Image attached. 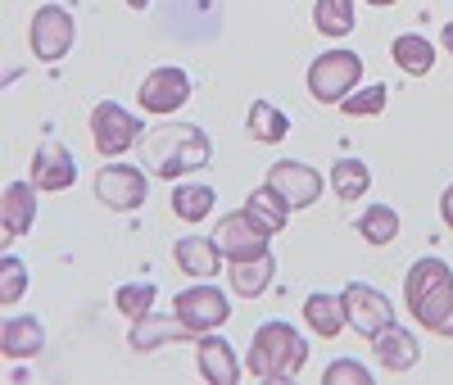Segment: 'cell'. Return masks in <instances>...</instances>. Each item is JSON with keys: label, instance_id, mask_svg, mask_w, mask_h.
I'll return each instance as SVG.
<instances>
[{"label": "cell", "instance_id": "1f68e13d", "mask_svg": "<svg viewBox=\"0 0 453 385\" xmlns=\"http://www.w3.org/2000/svg\"><path fill=\"white\" fill-rule=\"evenodd\" d=\"M322 385H372V372L358 367L354 358H335V363L322 372Z\"/></svg>", "mask_w": 453, "mask_h": 385}, {"label": "cell", "instance_id": "f546056e", "mask_svg": "<svg viewBox=\"0 0 453 385\" xmlns=\"http://www.w3.org/2000/svg\"><path fill=\"white\" fill-rule=\"evenodd\" d=\"M340 104H345L349 119H372V113H381V109H386V87H381V82H372V87H354Z\"/></svg>", "mask_w": 453, "mask_h": 385}, {"label": "cell", "instance_id": "5bb4252c", "mask_svg": "<svg viewBox=\"0 0 453 385\" xmlns=\"http://www.w3.org/2000/svg\"><path fill=\"white\" fill-rule=\"evenodd\" d=\"M226 277H232V290H236L241 299H258L263 290L273 286V277H277V258H273V250L232 258V263H226Z\"/></svg>", "mask_w": 453, "mask_h": 385}, {"label": "cell", "instance_id": "d4e9b609", "mask_svg": "<svg viewBox=\"0 0 453 385\" xmlns=\"http://www.w3.org/2000/svg\"><path fill=\"white\" fill-rule=\"evenodd\" d=\"M245 213H250V218H254L263 231H268V236H277V231L286 227V213H290V209L281 204V196H277V190H273L268 181H263V186L254 190V196L245 200Z\"/></svg>", "mask_w": 453, "mask_h": 385}, {"label": "cell", "instance_id": "277c9868", "mask_svg": "<svg viewBox=\"0 0 453 385\" xmlns=\"http://www.w3.org/2000/svg\"><path fill=\"white\" fill-rule=\"evenodd\" d=\"M354 87H363V59L354 50H322L309 64V96L318 104H340Z\"/></svg>", "mask_w": 453, "mask_h": 385}, {"label": "cell", "instance_id": "4fadbf2b", "mask_svg": "<svg viewBox=\"0 0 453 385\" xmlns=\"http://www.w3.org/2000/svg\"><path fill=\"white\" fill-rule=\"evenodd\" d=\"M73 181H78V164H73V154L59 141L36 145V154H32V186H42V190H68Z\"/></svg>", "mask_w": 453, "mask_h": 385}, {"label": "cell", "instance_id": "9a60e30c", "mask_svg": "<svg viewBox=\"0 0 453 385\" xmlns=\"http://www.w3.org/2000/svg\"><path fill=\"white\" fill-rule=\"evenodd\" d=\"M196 358H200V376H204L209 385H236V381H241L236 350H232L222 335H213V331H204V335L196 340Z\"/></svg>", "mask_w": 453, "mask_h": 385}, {"label": "cell", "instance_id": "e575fe53", "mask_svg": "<svg viewBox=\"0 0 453 385\" xmlns=\"http://www.w3.org/2000/svg\"><path fill=\"white\" fill-rule=\"evenodd\" d=\"M367 5H376V10H381V5H399V0H367Z\"/></svg>", "mask_w": 453, "mask_h": 385}, {"label": "cell", "instance_id": "44dd1931", "mask_svg": "<svg viewBox=\"0 0 453 385\" xmlns=\"http://www.w3.org/2000/svg\"><path fill=\"white\" fill-rule=\"evenodd\" d=\"M304 318H309V331H318L322 340L345 331V295H331V290H318L304 299Z\"/></svg>", "mask_w": 453, "mask_h": 385}, {"label": "cell", "instance_id": "83f0119b", "mask_svg": "<svg viewBox=\"0 0 453 385\" xmlns=\"http://www.w3.org/2000/svg\"><path fill=\"white\" fill-rule=\"evenodd\" d=\"M358 236L367 245H390L399 236V213L390 204H372L363 218H358Z\"/></svg>", "mask_w": 453, "mask_h": 385}, {"label": "cell", "instance_id": "2e32d148", "mask_svg": "<svg viewBox=\"0 0 453 385\" xmlns=\"http://www.w3.org/2000/svg\"><path fill=\"white\" fill-rule=\"evenodd\" d=\"M372 350H376V363L390 367V372H412V367H418V358H422L418 335L403 331V327H395V322L372 335Z\"/></svg>", "mask_w": 453, "mask_h": 385}, {"label": "cell", "instance_id": "52a82bcc", "mask_svg": "<svg viewBox=\"0 0 453 385\" xmlns=\"http://www.w3.org/2000/svg\"><path fill=\"white\" fill-rule=\"evenodd\" d=\"M27 36H32V50H36V59L59 64V59L73 50V36H78V27H73V14H68L64 5H42V10L32 14Z\"/></svg>", "mask_w": 453, "mask_h": 385}, {"label": "cell", "instance_id": "30bf717a", "mask_svg": "<svg viewBox=\"0 0 453 385\" xmlns=\"http://www.w3.org/2000/svg\"><path fill=\"white\" fill-rule=\"evenodd\" d=\"M263 181L277 190L286 209H309V204H318V196H322V177H318L309 164H299V159H281V164H273Z\"/></svg>", "mask_w": 453, "mask_h": 385}, {"label": "cell", "instance_id": "603a6c76", "mask_svg": "<svg viewBox=\"0 0 453 385\" xmlns=\"http://www.w3.org/2000/svg\"><path fill=\"white\" fill-rule=\"evenodd\" d=\"M286 132H290V119H286V113H281L273 100H254V104H250V136H254V141L281 145Z\"/></svg>", "mask_w": 453, "mask_h": 385}, {"label": "cell", "instance_id": "d590c367", "mask_svg": "<svg viewBox=\"0 0 453 385\" xmlns=\"http://www.w3.org/2000/svg\"><path fill=\"white\" fill-rule=\"evenodd\" d=\"M127 5H132V10H145V5H150V0H127Z\"/></svg>", "mask_w": 453, "mask_h": 385}, {"label": "cell", "instance_id": "d6a6232c", "mask_svg": "<svg viewBox=\"0 0 453 385\" xmlns=\"http://www.w3.org/2000/svg\"><path fill=\"white\" fill-rule=\"evenodd\" d=\"M440 218H444V227L453 231V186H444V196H440Z\"/></svg>", "mask_w": 453, "mask_h": 385}, {"label": "cell", "instance_id": "7a4b0ae2", "mask_svg": "<svg viewBox=\"0 0 453 385\" xmlns=\"http://www.w3.org/2000/svg\"><path fill=\"white\" fill-rule=\"evenodd\" d=\"M304 363H309V340H304V331H295L290 322H263V327L254 331V344H250L245 367H250L263 385H286V381H295Z\"/></svg>", "mask_w": 453, "mask_h": 385}, {"label": "cell", "instance_id": "6da1fadb", "mask_svg": "<svg viewBox=\"0 0 453 385\" xmlns=\"http://www.w3.org/2000/svg\"><path fill=\"white\" fill-rule=\"evenodd\" d=\"M145 168L155 177H191L213 159V145L196 123H159L155 132H145V150H141Z\"/></svg>", "mask_w": 453, "mask_h": 385}, {"label": "cell", "instance_id": "7c38bea8", "mask_svg": "<svg viewBox=\"0 0 453 385\" xmlns=\"http://www.w3.org/2000/svg\"><path fill=\"white\" fill-rule=\"evenodd\" d=\"M218 250H222V258H245V254H258V250H268V231H263L245 209L241 213H226L222 222H218Z\"/></svg>", "mask_w": 453, "mask_h": 385}, {"label": "cell", "instance_id": "f1b7e54d", "mask_svg": "<svg viewBox=\"0 0 453 385\" xmlns=\"http://www.w3.org/2000/svg\"><path fill=\"white\" fill-rule=\"evenodd\" d=\"M155 286H150V281H127V286H119V295H113V304H119V313L123 318H145L150 313V308H155Z\"/></svg>", "mask_w": 453, "mask_h": 385}, {"label": "cell", "instance_id": "ac0fdd59", "mask_svg": "<svg viewBox=\"0 0 453 385\" xmlns=\"http://www.w3.org/2000/svg\"><path fill=\"white\" fill-rule=\"evenodd\" d=\"M42 350H46L42 318L23 313V318H5V322H0V354H5V358H36Z\"/></svg>", "mask_w": 453, "mask_h": 385}, {"label": "cell", "instance_id": "4dcf8cb0", "mask_svg": "<svg viewBox=\"0 0 453 385\" xmlns=\"http://www.w3.org/2000/svg\"><path fill=\"white\" fill-rule=\"evenodd\" d=\"M27 290V267H23V258H0V304H14L19 295Z\"/></svg>", "mask_w": 453, "mask_h": 385}, {"label": "cell", "instance_id": "ffe728a7", "mask_svg": "<svg viewBox=\"0 0 453 385\" xmlns=\"http://www.w3.org/2000/svg\"><path fill=\"white\" fill-rule=\"evenodd\" d=\"M164 340H200L191 327H186L177 313L173 318H155V313H145V318H136V331L127 335V344L136 354H150L155 344H164Z\"/></svg>", "mask_w": 453, "mask_h": 385}, {"label": "cell", "instance_id": "836d02e7", "mask_svg": "<svg viewBox=\"0 0 453 385\" xmlns=\"http://www.w3.org/2000/svg\"><path fill=\"white\" fill-rule=\"evenodd\" d=\"M444 46H449V55H453V19L444 23Z\"/></svg>", "mask_w": 453, "mask_h": 385}, {"label": "cell", "instance_id": "3957f363", "mask_svg": "<svg viewBox=\"0 0 453 385\" xmlns=\"http://www.w3.org/2000/svg\"><path fill=\"white\" fill-rule=\"evenodd\" d=\"M408 308L426 331L453 335V273L444 258H418L403 277Z\"/></svg>", "mask_w": 453, "mask_h": 385}, {"label": "cell", "instance_id": "5b68a950", "mask_svg": "<svg viewBox=\"0 0 453 385\" xmlns=\"http://www.w3.org/2000/svg\"><path fill=\"white\" fill-rule=\"evenodd\" d=\"M173 313L200 335V331H218L226 318H232V299H226L218 286L200 281V286H186L181 295H173Z\"/></svg>", "mask_w": 453, "mask_h": 385}, {"label": "cell", "instance_id": "e0dca14e", "mask_svg": "<svg viewBox=\"0 0 453 385\" xmlns=\"http://www.w3.org/2000/svg\"><path fill=\"white\" fill-rule=\"evenodd\" d=\"M32 218H36V196L27 181H10L0 190V236L14 241V236H27L32 231Z\"/></svg>", "mask_w": 453, "mask_h": 385}, {"label": "cell", "instance_id": "ba28073f", "mask_svg": "<svg viewBox=\"0 0 453 385\" xmlns=\"http://www.w3.org/2000/svg\"><path fill=\"white\" fill-rule=\"evenodd\" d=\"M96 196L104 209H119V213H136L150 196V186H145V173L132 168V164H109L96 173Z\"/></svg>", "mask_w": 453, "mask_h": 385}, {"label": "cell", "instance_id": "484cf974", "mask_svg": "<svg viewBox=\"0 0 453 385\" xmlns=\"http://www.w3.org/2000/svg\"><path fill=\"white\" fill-rule=\"evenodd\" d=\"M367 186H372V173H367L363 159H335V168H331V190H335L340 200H363Z\"/></svg>", "mask_w": 453, "mask_h": 385}, {"label": "cell", "instance_id": "cb8c5ba5", "mask_svg": "<svg viewBox=\"0 0 453 385\" xmlns=\"http://www.w3.org/2000/svg\"><path fill=\"white\" fill-rule=\"evenodd\" d=\"M218 196H213V186H200V181H186V186H173V213L181 222H204L213 213Z\"/></svg>", "mask_w": 453, "mask_h": 385}, {"label": "cell", "instance_id": "9c48e42d", "mask_svg": "<svg viewBox=\"0 0 453 385\" xmlns=\"http://www.w3.org/2000/svg\"><path fill=\"white\" fill-rule=\"evenodd\" d=\"M345 322H349L358 335L372 340L381 327L395 322V308H390V299L376 290V286H367V281H349V286H345Z\"/></svg>", "mask_w": 453, "mask_h": 385}, {"label": "cell", "instance_id": "8992f818", "mask_svg": "<svg viewBox=\"0 0 453 385\" xmlns=\"http://www.w3.org/2000/svg\"><path fill=\"white\" fill-rule=\"evenodd\" d=\"M91 141L100 154H123L141 141V119L127 113L119 100H100L91 109Z\"/></svg>", "mask_w": 453, "mask_h": 385}, {"label": "cell", "instance_id": "8fae6325", "mask_svg": "<svg viewBox=\"0 0 453 385\" xmlns=\"http://www.w3.org/2000/svg\"><path fill=\"white\" fill-rule=\"evenodd\" d=\"M191 100V77L181 68H155L141 82V109L145 113H177Z\"/></svg>", "mask_w": 453, "mask_h": 385}, {"label": "cell", "instance_id": "d6986e66", "mask_svg": "<svg viewBox=\"0 0 453 385\" xmlns=\"http://www.w3.org/2000/svg\"><path fill=\"white\" fill-rule=\"evenodd\" d=\"M173 258H177L181 273L196 277V281L218 277V267H222V250H218V241H209V236H181V241L173 245Z\"/></svg>", "mask_w": 453, "mask_h": 385}, {"label": "cell", "instance_id": "7402d4cb", "mask_svg": "<svg viewBox=\"0 0 453 385\" xmlns=\"http://www.w3.org/2000/svg\"><path fill=\"white\" fill-rule=\"evenodd\" d=\"M390 55H395V64H399L408 77H426V73L435 68V46L426 42L422 32H403V36H395Z\"/></svg>", "mask_w": 453, "mask_h": 385}, {"label": "cell", "instance_id": "4316f807", "mask_svg": "<svg viewBox=\"0 0 453 385\" xmlns=\"http://www.w3.org/2000/svg\"><path fill=\"white\" fill-rule=\"evenodd\" d=\"M313 27L322 36H349L354 32V0H318L313 5Z\"/></svg>", "mask_w": 453, "mask_h": 385}]
</instances>
